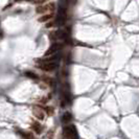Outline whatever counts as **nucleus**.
<instances>
[{"instance_id":"obj_2","label":"nucleus","mask_w":139,"mask_h":139,"mask_svg":"<svg viewBox=\"0 0 139 139\" xmlns=\"http://www.w3.org/2000/svg\"><path fill=\"white\" fill-rule=\"evenodd\" d=\"M55 9L54 3H48V4H41L40 7H37L36 12L38 14H44V13H49V12H53Z\"/></svg>"},{"instance_id":"obj_5","label":"nucleus","mask_w":139,"mask_h":139,"mask_svg":"<svg viewBox=\"0 0 139 139\" xmlns=\"http://www.w3.org/2000/svg\"><path fill=\"white\" fill-rule=\"evenodd\" d=\"M61 47H62V44H58V43H55V44H52L46 51H45V56H47V55H51V54H53L54 52H56L59 49H61Z\"/></svg>"},{"instance_id":"obj_10","label":"nucleus","mask_w":139,"mask_h":139,"mask_svg":"<svg viewBox=\"0 0 139 139\" xmlns=\"http://www.w3.org/2000/svg\"><path fill=\"white\" fill-rule=\"evenodd\" d=\"M30 1H31L33 3H35V4H42V3L46 2L47 0H30Z\"/></svg>"},{"instance_id":"obj_4","label":"nucleus","mask_w":139,"mask_h":139,"mask_svg":"<svg viewBox=\"0 0 139 139\" xmlns=\"http://www.w3.org/2000/svg\"><path fill=\"white\" fill-rule=\"evenodd\" d=\"M33 113L40 120L44 119V117H45V110L42 109L40 106H34L33 107Z\"/></svg>"},{"instance_id":"obj_7","label":"nucleus","mask_w":139,"mask_h":139,"mask_svg":"<svg viewBox=\"0 0 139 139\" xmlns=\"http://www.w3.org/2000/svg\"><path fill=\"white\" fill-rule=\"evenodd\" d=\"M52 17H53V14H52V12H50L49 14H46V15L41 16V17L38 19V21H39V22H46V21H48L49 19H51Z\"/></svg>"},{"instance_id":"obj_9","label":"nucleus","mask_w":139,"mask_h":139,"mask_svg":"<svg viewBox=\"0 0 139 139\" xmlns=\"http://www.w3.org/2000/svg\"><path fill=\"white\" fill-rule=\"evenodd\" d=\"M27 77H29V78H33V79H38V75L37 74H35L34 72H30V71H27L26 73H25Z\"/></svg>"},{"instance_id":"obj_1","label":"nucleus","mask_w":139,"mask_h":139,"mask_svg":"<svg viewBox=\"0 0 139 139\" xmlns=\"http://www.w3.org/2000/svg\"><path fill=\"white\" fill-rule=\"evenodd\" d=\"M77 129L74 125H67L63 130V137L64 138H74L77 137Z\"/></svg>"},{"instance_id":"obj_12","label":"nucleus","mask_w":139,"mask_h":139,"mask_svg":"<svg viewBox=\"0 0 139 139\" xmlns=\"http://www.w3.org/2000/svg\"><path fill=\"white\" fill-rule=\"evenodd\" d=\"M22 136H23V137H25V138H34V135H33V134H30V133H28V132L23 133V134H22Z\"/></svg>"},{"instance_id":"obj_6","label":"nucleus","mask_w":139,"mask_h":139,"mask_svg":"<svg viewBox=\"0 0 139 139\" xmlns=\"http://www.w3.org/2000/svg\"><path fill=\"white\" fill-rule=\"evenodd\" d=\"M30 128L33 129V131L34 132H36L37 134H40L41 132H42V125H41V123H39L38 121H31V123H30Z\"/></svg>"},{"instance_id":"obj_13","label":"nucleus","mask_w":139,"mask_h":139,"mask_svg":"<svg viewBox=\"0 0 139 139\" xmlns=\"http://www.w3.org/2000/svg\"><path fill=\"white\" fill-rule=\"evenodd\" d=\"M53 25V22H49L48 24H46V27H51Z\"/></svg>"},{"instance_id":"obj_3","label":"nucleus","mask_w":139,"mask_h":139,"mask_svg":"<svg viewBox=\"0 0 139 139\" xmlns=\"http://www.w3.org/2000/svg\"><path fill=\"white\" fill-rule=\"evenodd\" d=\"M55 63L52 61V62H47V61H42L40 60V64L38 65V67L42 70H45V71H51L55 68Z\"/></svg>"},{"instance_id":"obj_8","label":"nucleus","mask_w":139,"mask_h":139,"mask_svg":"<svg viewBox=\"0 0 139 139\" xmlns=\"http://www.w3.org/2000/svg\"><path fill=\"white\" fill-rule=\"evenodd\" d=\"M71 119H72V116H71L70 113H65V114L63 115V118H62V120H63L64 123H68Z\"/></svg>"},{"instance_id":"obj_11","label":"nucleus","mask_w":139,"mask_h":139,"mask_svg":"<svg viewBox=\"0 0 139 139\" xmlns=\"http://www.w3.org/2000/svg\"><path fill=\"white\" fill-rule=\"evenodd\" d=\"M45 112H46L48 115L51 116V115L53 114V109H52L51 107H49V108H45Z\"/></svg>"}]
</instances>
